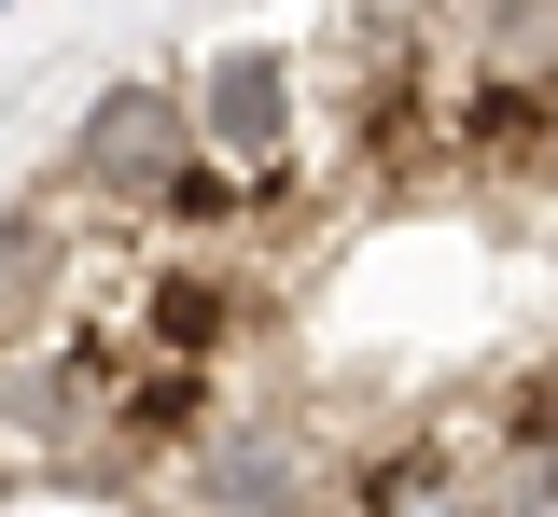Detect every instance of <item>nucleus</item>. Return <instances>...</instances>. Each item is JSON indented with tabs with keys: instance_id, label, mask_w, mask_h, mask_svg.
<instances>
[{
	"instance_id": "1",
	"label": "nucleus",
	"mask_w": 558,
	"mask_h": 517,
	"mask_svg": "<svg viewBox=\"0 0 558 517\" xmlns=\"http://www.w3.org/2000/svg\"><path fill=\"white\" fill-rule=\"evenodd\" d=\"M140 517H336V447L307 434L293 406H223L140 490Z\"/></svg>"
},
{
	"instance_id": "2",
	"label": "nucleus",
	"mask_w": 558,
	"mask_h": 517,
	"mask_svg": "<svg viewBox=\"0 0 558 517\" xmlns=\"http://www.w3.org/2000/svg\"><path fill=\"white\" fill-rule=\"evenodd\" d=\"M196 154H209L196 141V98L140 71V84H98V98H84V127L57 141V182H43V196L84 211V224H154V196H168Z\"/></svg>"
},
{
	"instance_id": "3",
	"label": "nucleus",
	"mask_w": 558,
	"mask_h": 517,
	"mask_svg": "<svg viewBox=\"0 0 558 517\" xmlns=\"http://www.w3.org/2000/svg\"><path fill=\"white\" fill-rule=\"evenodd\" d=\"M182 98H196V141L223 154V168L307 182V84H293L279 43H209L196 71H182Z\"/></svg>"
},
{
	"instance_id": "4",
	"label": "nucleus",
	"mask_w": 558,
	"mask_h": 517,
	"mask_svg": "<svg viewBox=\"0 0 558 517\" xmlns=\"http://www.w3.org/2000/svg\"><path fill=\"white\" fill-rule=\"evenodd\" d=\"M70 294H84V224L57 196L0 211V350H28L43 322H70Z\"/></svg>"
}]
</instances>
